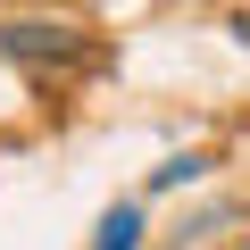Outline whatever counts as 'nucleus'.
I'll return each mask as SVG.
<instances>
[{
	"instance_id": "obj_2",
	"label": "nucleus",
	"mask_w": 250,
	"mask_h": 250,
	"mask_svg": "<svg viewBox=\"0 0 250 250\" xmlns=\"http://www.w3.org/2000/svg\"><path fill=\"white\" fill-rule=\"evenodd\" d=\"M134 242H142V200H117V208L100 217V242H92V250H134Z\"/></svg>"
},
{
	"instance_id": "obj_1",
	"label": "nucleus",
	"mask_w": 250,
	"mask_h": 250,
	"mask_svg": "<svg viewBox=\"0 0 250 250\" xmlns=\"http://www.w3.org/2000/svg\"><path fill=\"white\" fill-rule=\"evenodd\" d=\"M0 50L25 59V67H75L83 59V34L75 25H0Z\"/></svg>"
}]
</instances>
